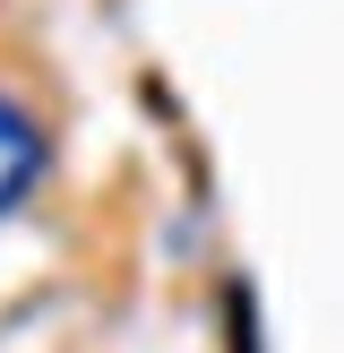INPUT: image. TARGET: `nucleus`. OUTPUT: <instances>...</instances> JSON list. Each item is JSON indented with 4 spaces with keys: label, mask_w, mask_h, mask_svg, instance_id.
<instances>
[{
    "label": "nucleus",
    "mask_w": 344,
    "mask_h": 353,
    "mask_svg": "<svg viewBox=\"0 0 344 353\" xmlns=\"http://www.w3.org/2000/svg\"><path fill=\"white\" fill-rule=\"evenodd\" d=\"M43 164H52L43 130L26 121V103H9V95H0V216H17V207L43 190Z\"/></svg>",
    "instance_id": "f257e3e1"
}]
</instances>
